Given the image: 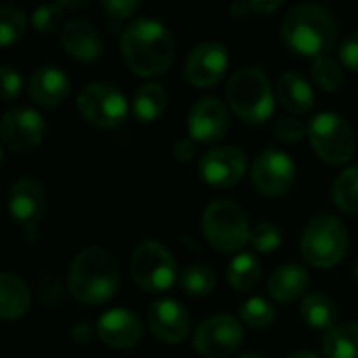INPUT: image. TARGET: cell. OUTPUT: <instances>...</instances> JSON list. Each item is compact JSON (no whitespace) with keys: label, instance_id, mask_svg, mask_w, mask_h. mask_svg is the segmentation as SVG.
<instances>
[{"label":"cell","instance_id":"cell-1","mask_svg":"<svg viewBox=\"0 0 358 358\" xmlns=\"http://www.w3.org/2000/svg\"><path fill=\"white\" fill-rule=\"evenodd\" d=\"M176 44L172 31L153 17H138L122 31V55L126 65L143 78H155L170 69Z\"/></svg>","mask_w":358,"mask_h":358},{"label":"cell","instance_id":"cell-2","mask_svg":"<svg viewBox=\"0 0 358 358\" xmlns=\"http://www.w3.org/2000/svg\"><path fill=\"white\" fill-rule=\"evenodd\" d=\"M281 38L294 52L319 59L336 46L338 23L321 4H296L281 23Z\"/></svg>","mask_w":358,"mask_h":358},{"label":"cell","instance_id":"cell-3","mask_svg":"<svg viewBox=\"0 0 358 358\" xmlns=\"http://www.w3.org/2000/svg\"><path fill=\"white\" fill-rule=\"evenodd\" d=\"M120 287V266L115 258L99 245L82 250L69 268L71 296L88 306L109 302Z\"/></svg>","mask_w":358,"mask_h":358},{"label":"cell","instance_id":"cell-4","mask_svg":"<svg viewBox=\"0 0 358 358\" xmlns=\"http://www.w3.org/2000/svg\"><path fill=\"white\" fill-rule=\"evenodd\" d=\"M229 107L248 124H262L275 111V92L268 76L260 67L237 69L227 84Z\"/></svg>","mask_w":358,"mask_h":358},{"label":"cell","instance_id":"cell-5","mask_svg":"<svg viewBox=\"0 0 358 358\" xmlns=\"http://www.w3.org/2000/svg\"><path fill=\"white\" fill-rule=\"evenodd\" d=\"M201 231L212 248L222 254L241 252L250 243V222L243 208L231 199H216L201 214Z\"/></svg>","mask_w":358,"mask_h":358},{"label":"cell","instance_id":"cell-6","mask_svg":"<svg viewBox=\"0 0 358 358\" xmlns=\"http://www.w3.org/2000/svg\"><path fill=\"white\" fill-rule=\"evenodd\" d=\"M348 229L340 218L331 214H319L306 224L300 250L310 266L331 268L344 260L348 252Z\"/></svg>","mask_w":358,"mask_h":358},{"label":"cell","instance_id":"cell-7","mask_svg":"<svg viewBox=\"0 0 358 358\" xmlns=\"http://www.w3.org/2000/svg\"><path fill=\"white\" fill-rule=\"evenodd\" d=\"M308 141L315 153L327 164H346L357 149L355 130L340 113L323 111L308 124Z\"/></svg>","mask_w":358,"mask_h":358},{"label":"cell","instance_id":"cell-8","mask_svg":"<svg viewBox=\"0 0 358 358\" xmlns=\"http://www.w3.org/2000/svg\"><path fill=\"white\" fill-rule=\"evenodd\" d=\"M78 109L82 117L96 128H117L128 115V101L115 84L94 80L80 90Z\"/></svg>","mask_w":358,"mask_h":358},{"label":"cell","instance_id":"cell-9","mask_svg":"<svg viewBox=\"0 0 358 358\" xmlns=\"http://www.w3.org/2000/svg\"><path fill=\"white\" fill-rule=\"evenodd\" d=\"M130 275L145 292H166L176 281L174 256L166 245L145 241L130 256Z\"/></svg>","mask_w":358,"mask_h":358},{"label":"cell","instance_id":"cell-10","mask_svg":"<svg viewBox=\"0 0 358 358\" xmlns=\"http://www.w3.org/2000/svg\"><path fill=\"white\" fill-rule=\"evenodd\" d=\"M243 342L241 323L231 315H212L201 321L193 334V348L206 358L233 355Z\"/></svg>","mask_w":358,"mask_h":358},{"label":"cell","instance_id":"cell-11","mask_svg":"<svg viewBox=\"0 0 358 358\" xmlns=\"http://www.w3.org/2000/svg\"><path fill=\"white\" fill-rule=\"evenodd\" d=\"M46 210V193L40 180L23 176L13 182L8 193V214L19 224L27 239H36L38 227Z\"/></svg>","mask_w":358,"mask_h":358},{"label":"cell","instance_id":"cell-12","mask_svg":"<svg viewBox=\"0 0 358 358\" xmlns=\"http://www.w3.org/2000/svg\"><path fill=\"white\" fill-rule=\"evenodd\" d=\"M252 182L262 195L268 197L285 195L296 182V164L287 153L268 147L254 162Z\"/></svg>","mask_w":358,"mask_h":358},{"label":"cell","instance_id":"cell-13","mask_svg":"<svg viewBox=\"0 0 358 358\" xmlns=\"http://www.w3.org/2000/svg\"><path fill=\"white\" fill-rule=\"evenodd\" d=\"M248 168V157L239 147L220 145L206 151L199 159V176L206 185L214 189L235 187Z\"/></svg>","mask_w":358,"mask_h":358},{"label":"cell","instance_id":"cell-14","mask_svg":"<svg viewBox=\"0 0 358 358\" xmlns=\"http://www.w3.org/2000/svg\"><path fill=\"white\" fill-rule=\"evenodd\" d=\"M229 67V52L222 42H201L193 46L185 61V76L197 88H210L222 80Z\"/></svg>","mask_w":358,"mask_h":358},{"label":"cell","instance_id":"cell-15","mask_svg":"<svg viewBox=\"0 0 358 358\" xmlns=\"http://www.w3.org/2000/svg\"><path fill=\"white\" fill-rule=\"evenodd\" d=\"M44 130V117L31 107H13L2 117V143L15 153H25L38 147Z\"/></svg>","mask_w":358,"mask_h":358},{"label":"cell","instance_id":"cell-16","mask_svg":"<svg viewBox=\"0 0 358 358\" xmlns=\"http://www.w3.org/2000/svg\"><path fill=\"white\" fill-rule=\"evenodd\" d=\"M151 334L164 344H180L191 331L189 310L174 298H159L147 310Z\"/></svg>","mask_w":358,"mask_h":358},{"label":"cell","instance_id":"cell-17","mask_svg":"<svg viewBox=\"0 0 358 358\" xmlns=\"http://www.w3.org/2000/svg\"><path fill=\"white\" fill-rule=\"evenodd\" d=\"M229 128V109L218 96H201L193 103L187 130L195 143H214L224 136Z\"/></svg>","mask_w":358,"mask_h":358},{"label":"cell","instance_id":"cell-18","mask_svg":"<svg viewBox=\"0 0 358 358\" xmlns=\"http://www.w3.org/2000/svg\"><path fill=\"white\" fill-rule=\"evenodd\" d=\"M96 338L115 350H128L143 338V323L136 313L126 308L107 310L96 321Z\"/></svg>","mask_w":358,"mask_h":358},{"label":"cell","instance_id":"cell-19","mask_svg":"<svg viewBox=\"0 0 358 358\" xmlns=\"http://www.w3.org/2000/svg\"><path fill=\"white\" fill-rule=\"evenodd\" d=\"M59 42L61 48L78 61H94L103 55L105 48L101 31L84 19L67 21L61 29Z\"/></svg>","mask_w":358,"mask_h":358},{"label":"cell","instance_id":"cell-20","mask_svg":"<svg viewBox=\"0 0 358 358\" xmlns=\"http://www.w3.org/2000/svg\"><path fill=\"white\" fill-rule=\"evenodd\" d=\"M71 90L69 78L57 65H42L38 67L27 84L29 99L40 107H57L67 99Z\"/></svg>","mask_w":358,"mask_h":358},{"label":"cell","instance_id":"cell-21","mask_svg":"<svg viewBox=\"0 0 358 358\" xmlns=\"http://www.w3.org/2000/svg\"><path fill=\"white\" fill-rule=\"evenodd\" d=\"M308 283H310V275L306 268H302L296 262L281 264L268 277V294L275 302L289 304L302 298Z\"/></svg>","mask_w":358,"mask_h":358},{"label":"cell","instance_id":"cell-22","mask_svg":"<svg viewBox=\"0 0 358 358\" xmlns=\"http://www.w3.org/2000/svg\"><path fill=\"white\" fill-rule=\"evenodd\" d=\"M277 99L287 111L302 115V113H308L313 109L315 90L300 73L287 71L277 82Z\"/></svg>","mask_w":358,"mask_h":358},{"label":"cell","instance_id":"cell-23","mask_svg":"<svg viewBox=\"0 0 358 358\" xmlns=\"http://www.w3.org/2000/svg\"><path fill=\"white\" fill-rule=\"evenodd\" d=\"M29 289L13 273L0 277V317L4 321H17L29 310Z\"/></svg>","mask_w":358,"mask_h":358},{"label":"cell","instance_id":"cell-24","mask_svg":"<svg viewBox=\"0 0 358 358\" xmlns=\"http://www.w3.org/2000/svg\"><path fill=\"white\" fill-rule=\"evenodd\" d=\"M168 105V92L162 84H143L132 99V111L138 122H155Z\"/></svg>","mask_w":358,"mask_h":358},{"label":"cell","instance_id":"cell-25","mask_svg":"<svg viewBox=\"0 0 358 358\" xmlns=\"http://www.w3.org/2000/svg\"><path fill=\"white\" fill-rule=\"evenodd\" d=\"M300 315L304 323L315 329H334L338 319V306L327 294H310L302 300Z\"/></svg>","mask_w":358,"mask_h":358},{"label":"cell","instance_id":"cell-26","mask_svg":"<svg viewBox=\"0 0 358 358\" xmlns=\"http://www.w3.org/2000/svg\"><path fill=\"white\" fill-rule=\"evenodd\" d=\"M323 352L327 358H358V323H342L329 329Z\"/></svg>","mask_w":358,"mask_h":358},{"label":"cell","instance_id":"cell-27","mask_svg":"<svg viewBox=\"0 0 358 358\" xmlns=\"http://www.w3.org/2000/svg\"><path fill=\"white\" fill-rule=\"evenodd\" d=\"M260 275H262V268H260L258 258L254 254H248V252L237 254L231 260L229 271H227V279H229L231 287L237 292L254 289L260 281Z\"/></svg>","mask_w":358,"mask_h":358},{"label":"cell","instance_id":"cell-28","mask_svg":"<svg viewBox=\"0 0 358 358\" xmlns=\"http://www.w3.org/2000/svg\"><path fill=\"white\" fill-rule=\"evenodd\" d=\"M334 203L348 214H358V166L346 168L331 187Z\"/></svg>","mask_w":358,"mask_h":358},{"label":"cell","instance_id":"cell-29","mask_svg":"<svg viewBox=\"0 0 358 358\" xmlns=\"http://www.w3.org/2000/svg\"><path fill=\"white\" fill-rule=\"evenodd\" d=\"M180 285L191 296H208L216 287V275L208 264H191L180 275Z\"/></svg>","mask_w":358,"mask_h":358},{"label":"cell","instance_id":"cell-30","mask_svg":"<svg viewBox=\"0 0 358 358\" xmlns=\"http://www.w3.org/2000/svg\"><path fill=\"white\" fill-rule=\"evenodd\" d=\"M313 80H315V84H317L321 90L334 92V90H338V88L344 84L342 65H340L334 57L323 55V57L315 59V65H313Z\"/></svg>","mask_w":358,"mask_h":358},{"label":"cell","instance_id":"cell-31","mask_svg":"<svg viewBox=\"0 0 358 358\" xmlns=\"http://www.w3.org/2000/svg\"><path fill=\"white\" fill-rule=\"evenodd\" d=\"M27 29L25 13L17 6H2L0 8V42L10 46L13 42L21 40Z\"/></svg>","mask_w":358,"mask_h":358},{"label":"cell","instance_id":"cell-32","mask_svg":"<svg viewBox=\"0 0 358 358\" xmlns=\"http://www.w3.org/2000/svg\"><path fill=\"white\" fill-rule=\"evenodd\" d=\"M239 317L256 329H264L273 323L275 319V308L271 302H266L264 298H250L241 304L239 308Z\"/></svg>","mask_w":358,"mask_h":358},{"label":"cell","instance_id":"cell-33","mask_svg":"<svg viewBox=\"0 0 358 358\" xmlns=\"http://www.w3.org/2000/svg\"><path fill=\"white\" fill-rule=\"evenodd\" d=\"M250 243L254 245L256 252L260 254H273L275 250H279V245L283 243V233L277 224L273 222H260L252 229L250 235Z\"/></svg>","mask_w":358,"mask_h":358},{"label":"cell","instance_id":"cell-34","mask_svg":"<svg viewBox=\"0 0 358 358\" xmlns=\"http://www.w3.org/2000/svg\"><path fill=\"white\" fill-rule=\"evenodd\" d=\"M63 21V6L57 4H44L38 6L31 15V25L40 31V34H52Z\"/></svg>","mask_w":358,"mask_h":358},{"label":"cell","instance_id":"cell-35","mask_svg":"<svg viewBox=\"0 0 358 358\" xmlns=\"http://www.w3.org/2000/svg\"><path fill=\"white\" fill-rule=\"evenodd\" d=\"M273 132L283 143H298L304 134H308V126H304L298 117H281L275 122Z\"/></svg>","mask_w":358,"mask_h":358},{"label":"cell","instance_id":"cell-36","mask_svg":"<svg viewBox=\"0 0 358 358\" xmlns=\"http://www.w3.org/2000/svg\"><path fill=\"white\" fill-rule=\"evenodd\" d=\"M21 92V76L10 65H2V101L13 103Z\"/></svg>","mask_w":358,"mask_h":358},{"label":"cell","instance_id":"cell-37","mask_svg":"<svg viewBox=\"0 0 358 358\" xmlns=\"http://www.w3.org/2000/svg\"><path fill=\"white\" fill-rule=\"evenodd\" d=\"M101 8L111 19H126L138 8V2L136 0H103Z\"/></svg>","mask_w":358,"mask_h":358},{"label":"cell","instance_id":"cell-38","mask_svg":"<svg viewBox=\"0 0 358 358\" xmlns=\"http://www.w3.org/2000/svg\"><path fill=\"white\" fill-rule=\"evenodd\" d=\"M340 59L342 63L352 69V71H358V31L350 34L342 44H340Z\"/></svg>","mask_w":358,"mask_h":358},{"label":"cell","instance_id":"cell-39","mask_svg":"<svg viewBox=\"0 0 358 358\" xmlns=\"http://www.w3.org/2000/svg\"><path fill=\"white\" fill-rule=\"evenodd\" d=\"M174 157L178 162H191L195 155H197V143L193 138H180L176 145H174Z\"/></svg>","mask_w":358,"mask_h":358},{"label":"cell","instance_id":"cell-40","mask_svg":"<svg viewBox=\"0 0 358 358\" xmlns=\"http://www.w3.org/2000/svg\"><path fill=\"white\" fill-rule=\"evenodd\" d=\"M92 336H96V329H92L88 323H78L73 329H71V340L76 344H88L92 340Z\"/></svg>","mask_w":358,"mask_h":358},{"label":"cell","instance_id":"cell-41","mask_svg":"<svg viewBox=\"0 0 358 358\" xmlns=\"http://www.w3.org/2000/svg\"><path fill=\"white\" fill-rule=\"evenodd\" d=\"M250 6L256 13H273L281 6V2L279 0H254V2H250Z\"/></svg>","mask_w":358,"mask_h":358},{"label":"cell","instance_id":"cell-42","mask_svg":"<svg viewBox=\"0 0 358 358\" xmlns=\"http://www.w3.org/2000/svg\"><path fill=\"white\" fill-rule=\"evenodd\" d=\"M250 10H252L250 2H237V4L231 6V15H235V17H245Z\"/></svg>","mask_w":358,"mask_h":358},{"label":"cell","instance_id":"cell-43","mask_svg":"<svg viewBox=\"0 0 358 358\" xmlns=\"http://www.w3.org/2000/svg\"><path fill=\"white\" fill-rule=\"evenodd\" d=\"M59 4L63 8H80V6H86V0H61Z\"/></svg>","mask_w":358,"mask_h":358},{"label":"cell","instance_id":"cell-44","mask_svg":"<svg viewBox=\"0 0 358 358\" xmlns=\"http://www.w3.org/2000/svg\"><path fill=\"white\" fill-rule=\"evenodd\" d=\"M287 358H319L315 352H308V350H302V352H294V355H289Z\"/></svg>","mask_w":358,"mask_h":358},{"label":"cell","instance_id":"cell-45","mask_svg":"<svg viewBox=\"0 0 358 358\" xmlns=\"http://www.w3.org/2000/svg\"><path fill=\"white\" fill-rule=\"evenodd\" d=\"M237 358H262L260 355H254V352H245V355H239Z\"/></svg>","mask_w":358,"mask_h":358},{"label":"cell","instance_id":"cell-46","mask_svg":"<svg viewBox=\"0 0 358 358\" xmlns=\"http://www.w3.org/2000/svg\"><path fill=\"white\" fill-rule=\"evenodd\" d=\"M355 273H357V279H358V260H357V266H355Z\"/></svg>","mask_w":358,"mask_h":358}]
</instances>
